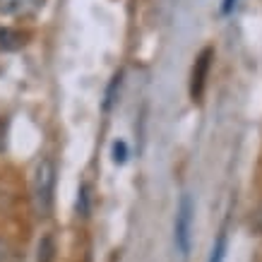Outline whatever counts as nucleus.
I'll return each mask as SVG.
<instances>
[{
    "label": "nucleus",
    "mask_w": 262,
    "mask_h": 262,
    "mask_svg": "<svg viewBox=\"0 0 262 262\" xmlns=\"http://www.w3.org/2000/svg\"><path fill=\"white\" fill-rule=\"evenodd\" d=\"M32 190L39 216H48L53 209V192H56V164L51 159H41L36 164Z\"/></svg>",
    "instance_id": "f257e3e1"
},
{
    "label": "nucleus",
    "mask_w": 262,
    "mask_h": 262,
    "mask_svg": "<svg viewBox=\"0 0 262 262\" xmlns=\"http://www.w3.org/2000/svg\"><path fill=\"white\" fill-rule=\"evenodd\" d=\"M192 222H195V202L190 192H183L176 207V222H173V243L181 257H188L192 248Z\"/></svg>",
    "instance_id": "f03ea898"
},
{
    "label": "nucleus",
    "mask_w": 262,
    "mask_h": 262,
    "mask_svg": "<svg viewBox=\"0 0 262 262\" xmlns=\"http://www.w3.org/2000/svg\"><path fill=\"white\" fill-rule=\"evenodd\" d=\"M212 60H214V48L205 46L198 53L195 63H192V72H190V99L192 101H200L202 94H205L207 77H209V70H212Z\"/></svg>",
    "instance_id": "7ed1b4c3"
},
{
    "label": "nucleus",
    "mask_w": 262,
    "mask_h": 262,
    "mask_svg": "<svg viewBox=\"0 0 262 262\" xmlns=\"http://www.w3.org/2000/svg\"><path fill=\"white\" fill-rule=\"evenodd\" d=\"M48 0H0V15L10 19H34L46 8Z\"/></svg>",
    "instance_id": "20e7f679"
},
{
    "label": "nucleus",
    "mask_w": 262,
    "mask_h": 262,
    "mask_svg": "<svg viewBox=\"0 0 262 262\" xmlns=\"http://www.w3.org/2000/svg\"><path fill=\"white\" fill-rule=\"evenodd\" d=\"M27 43H29V34L27 32L15 29V27H5V24H0V51H3V53H15V51H22Z\"/></svg>",
    "instance_id": "39448f33"
},
{
    "label": "nucleus",
    "mask_w": 262,
    "mask_h": 262,
    "mask_svg": "<svg viewBox=\"0 0 262 262\" xmlns=\"http://www.w3.org/2000/svg\"><path fill=\"white\" fill-rule=\"evenodd\" d=\"M120 84H123V70L116 72L111 77V82H108V87H106V94H103V111L106 113L111 111V106L116 103V94H118Z\"/></svg>",
    "instance_id": "423d86ee"
},
{
    "label": "nucleus",
    "mask_w": 262,
    "mask_h": 262,
    "mask_svg": "<svg viewBox=\"0 0 262 262\" xmlns=\"http://www.w3.org/2000/svg\"><path fill=\"white\" fill-rule=\"evenodd\" d=\"M226 248H229V236H226V229L219 231V236H216L214 246H212V250H209V257H207V262H224V257H226Z\"/></svg>",
    "instance_id": "0eeeda50"
},
{
    "label": "nucleus",
    "mask_w": 262,
    "mask_h": 262,
    "mask_svg": "<svg viewBox=\"0 0 262 262\" xmlns=\"http://www.w3.org/2000/svg\"><path fill=\"white\" fill-rule=\"evenodd\" d=\"M127 157H130V147H127V142L125 140H113V144H111V159H113V164L116 166H123L127 161Z\"/></svg>",
    "instance_id": "6e6552de"
},
{
    "label": "nucleus",
    "mask_w": 262,
    "mask_h": 262,
    "mask_svg": "<svg viewBox=\"0 0 262 262\" xmlns=\"http://www.w3.org/2000/svg\"><path fill=\"white\" fill-rule=\"evenodd\" d=\"M75 209H77V216H87L89 214V188H87V183H82L80 190H77Z\"/></svg>",
    "instance_id": "1a4fd4ad"
},
{
    "label": "nucleus",
    "mask_w": 262,
    "mask_h": 262,
    "mask_svg": "<svg viewBox=\"0 0 262 262\" xmlns=\"http://www.w3.org/2000/svg\"><path fill=\"white\" fill-rule=\"evenodd\" d=\"M53 253H56L53 238H51V236H43L39 243V262H53Z\"/></svg>",
    "instance_id": "9d476101"
},
{
    "label": "nucleus",
    "mask_w": 262,
    "mask_h": 262,
    "mask_svg": "<svg viewBox=\"0 0 262 262\" xmlns=\"http://www.w3.org/2000/svg\"><path fill=\"white\" fill-rule=\"evenodd\" d=\"M236 5H238V0H222V5H219V15H222V17L233 15Z\"/></svg>",
    "instance_id": "9b49d317"
},
{
    "label": "nucleus",
    "mask_w": 262,
    "mask_h": 262,
    "mask_svg": "<svg viewBox=\"0 0 262 262\" xmlns=\"http://www.w3.org/2000/svg\"><path fill=\"white\" fill-rule=\"evenodd\" d=\"M5 260V246H3V241H0V262Z\"/></svg>",
    "instance_id": "f8f14e48"
}]
</instances>
